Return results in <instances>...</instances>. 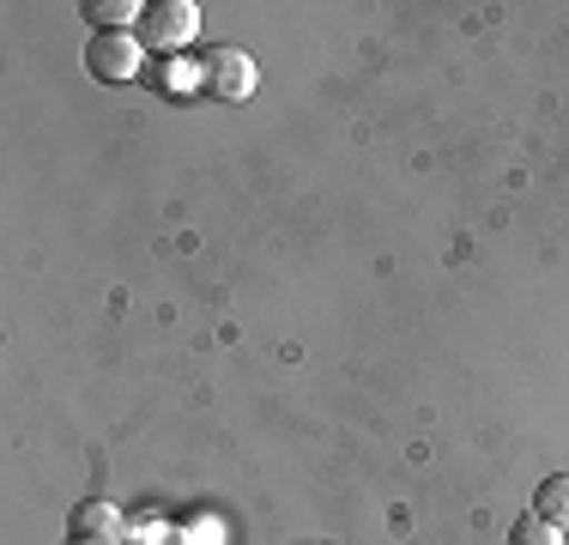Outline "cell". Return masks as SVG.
I'll use <instances>...</instances> for the list:
<instances>
[{"label":"cell","instance_id":"5b68a950","mask_svg":"<svg viewBox=\"0 0 569 545\" xmlns=\"http://www.w3.org/2000/svg\"><path fill=\"white\" fill-rule=\"evenodd\" d=\"M533 515L546 527H569V473H551V479H539V490H533Z\"/></svg>","mask_w":569,"mask_h":545},{"label":"cell","instance_id":"8992f818","mask_svg":"<svg viewBox=\"0 0 569 545\" xmlns=\"http://www.w3.org/2000/svg\"><path fill=\"white\" fill-rule=\"evenodd\" d=\"M91 19V31H133L140 24V7L133 0H91V7H79Z\"/></svg>","mask_w":569,"mask_h":545},{"label":"cell","instance_id":"7a4b0ae2","mask_svg":"<svg viewBox=\"0 0 569 545\" xmlns=\"http://www.w3.org/2000/svg\"><path fill=\"white\" fill-rule=\"evenodd\" d=\"M146 67V43L133 31H91L86 43V73L103 79V86H128V79H140Z\"/></svg>","mask_w":569,"mask_h":545},{"label":"cell","instance_id":"3957f363","mask_svg":"<svg viewBox=\"0 0 569 545\" xmlns=\"http://www.w3.org/2000/svg\"><path fill=\"white\" fill-rule=\"evenodd\" d=\"M194 67H200V91L219 98V103L249 98V91H254V67H249V54H242V49H207Z\"/></svg>","mask_w":569,"mask_h":545},{"label":"cell","instance_id":"52a82bcc","mask_svg":"<svg viewBox=\"0 0 569 545\" xmlns=\"http://www.w3.org/2000/svg\"><path fill=\"white\" fill-rule=\"evenodd\" d=\"M503 545H563V534H558V527H546L539 515H527V522H515V527H509V539H503Z\"/></svg>","mask_w":569,"mask_h":545},{"label":"cell","instance_id":"6da1fadb","mask_svg":"<svg viewBox=\"0 0 569 545\" xmlns=\"http://www.w3.org/2000/svg\"><path fill=\"white\" fill-rule=\"evenodd\" d=\"M194 31H200L194 0H146L140 24H133V37H140L146 49H158V54H182L188 43H194Z\"/></svg>","mask_w":569,"mask_h":545},{"label":"cell","instance_id":"277c9868","mask_svg":"<svg viewBox=\"0 0 569 545\" xmlns=\"http://www.w3.org/2000/svg\"><path fill=\"white\" fill-rule=\"evenodd\" d=\"M67 539L73 545H116L121 539V515H116V503H79L73 515H67Z\"/></svg>","mask_w":569,"mask_h":545}]
</instances>
